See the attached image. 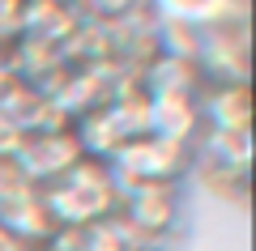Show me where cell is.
Listing matches in <instances>:
<instances>
[{"mask_svg": "<svg viewBox=\"0 0 256 251\" xmlns=\"http://www.w3.org/2000/svg\"><path fill=\"white\" fill-rule=\"evenodd\" d=\"M38 196H43L47 213L56 217V226H94L120 213V183L111 166L98 158H82L68 175L38 188Z\"/></svg>", "mask_w": 256, "mask_h": 251, "instance_id": "1", "label": "cell"}, {"mask_svg": "<svg viewBox=\"0 0 256 251\" xmlns=\"http://www.w3.org/2000/svg\"><path fill=\"white\" fill-rule=\"evenodd\" d=\"M107 166L120 188H132V183H180L192 166V149L158 141V136H137V141L120 145Z\"/></svg>", "mask_w": 256, "mask_h": 251, "instance_id": "2", "label": "cell"}, {"mask_svg": "<svg viewBox=\"0 0 256 251\" xmlns=\"http://www.w3.org/2000/svg\"><path fill=\"white\" fill-rule=\"evenodd\" d=\"M120 217L132 226L146 247L180 226V188L175 183H132L120 188Z\"/></svg>", "mask_w": 256, "mask_h": 251, "instance_id": "3", "label": "cell"}, {"mask_svg": "<svg viewBox=\"0 0 256 251\" xmlns=\"http://www.w3.org/2000/svg\"><path fill=\"white\" fill-rule=\"evenodd\" d=\"M82 141H77L73 128H64V132H30L26 141H22V149L13 153V162H18V171L26 175L30 188H47V183H56L60 175H68L82 162Z\"/></svg>", "mask_w": 256, "mask_h": 251, "instance_id": "4", "label": "cell"}, {"mask_svg": "<svg viewBox=\"0 0 256 251\" xmlns=\"http://www.w3.org/2000/svg\"><path fill=\"white\" fill-rule=\"evenodd\" d=\"M146 115H150V136L158 141H171L192 149L201 128V102L184 98V94H146Z\"/></svg>", "mask_w": 256, "mask_h": 251, "instance_id": "5", "label": "cell"}, {"mask_svg": "<svg viewBox=\"0 0 256 251\" xmlns=\"http://www.w3.org/2000/svg\"><path fill=\"white\" fill-rule=\"evenodd\" d=\"M205 132H248L252 128V94L248 85H205L201 98Z\"/></svg>", "mask_w": 256, "mask_h": 251, "instance_id": "6", "label": "cell"}, {"mask_svg": "<svg viewBox=\"0 0 256 251\" xmlns=\"http://www.w3.org/2000/svg\"><path fill=\"white\" fill-rule=\"evenodd\" d=\"M86 13L77 4H60V0H30L26 4V26H22V38H34V43L47 47H64L68 38L82 30Z\"/></svg>", "mask_w": 256, "mask_h": 251, "instance_id": "7", "label": "cell"}, {"mask_svg": "<svg viewBox=\"0 0 256 251\" xmlns=\"http://www.w3.org/2000/svg\"><path fill=\"white\" fill-rule=\"evenodd\" d=\"M0 226L22 243V247H47L56 234V217L47 213L43 196L38 192H26L13 205H0Z\"/></svg>", "mask_w": 256, "mask_h": 251, "instance_id": "8", "label": "cell"}, {"mask_svg": "<svg viewBox=\"0 0 256 251\" xmlns=\"http://www.w3.org/2000/svg\"><path fill=\"white\" fill-rule=\"evenodd\" d=\"M205 72L196 60H180V55H158L146 68V94H184V98H201L205 94Z\"/></svg>", "mask_w": 256, "mask_h": 251, "instance_id": "9", "label": "cell"}, {"mask_svg": "<svg viewBox=\"0 0 256 251\" xmlns=\"http://www.w3.org/2000/svg\"><path fill=\"white\" fill-rule=\"evenodd\" d=\"M239 9H244V0H154V13L162 21H180V26H196V30L244 21Z\"/></svg>", "mask_w": 256, "mask_h": 251, "instance_id": "10", "label": "cell"}, {"mask_svg": "<svg viewBox=\"0 0 256 251\" xmlns=\"http://www.w3.org/2000/svg\"><path fill=\"white\" fill-rule=\"evenodd\" d=\"M137 247H146V243L132 234V226L120 213L102 217L94 226H82V251H137Z\"/></svg>", "mask_w": 256, "mask_h": 251, "instance_id": "11", "label": "cell"}, {"mask_svg": "<svg viewBox=\"0 0 256 251\" xmlns=\"http://www.w3.org/2000/svg\"><path fill=\"white\" fill-rule=\"evenodd\" d=\"M146 0H82V13L90 21H124L141 9Z\"/></svg>", "mask_w": 256, "mask_h": 251, "instance_id": "12", "label": "cell"}, {"mask_svg": "<svg viewBox=\"0 0 256 251\" xmlns=\"http://www.w3.org/2000/svg\"><path fill=\"white\" fill-rule=\"evenodd\" d=\"M26 192H38V188L26 183V175L18 171L13 158H0V205H13V200H22Z\"/></svg>", "mask_w": 256, "mask_h": 251, "instance_id": "13", "label": "cell"}, {"mask_svg": "<svg viewBox=\"0 0 256 251\" xmlns=\"http://www.w3.org/2000/svg\"><path fill=\"white\" fill-rule=\"evenodd\" d=\"M26 4H30V0H0V43H18V38H22Z\"/></svg>", "mask_w": 256, "mask_h": 251, "instance_id": "14", "label": "cell"}, {"mask_svg": "<svg viewBox=\"0 0 256 251\" xmlns=\"http://www.w3.org/2000/svg\"><path fill=\"white\" fill-rule=\"evenodd\" d=\"M18 85V68H13V60L9 55H0V102H4V94Z\"/></svg>", "mask_w": 256, "mask_h": 251, "instance_id": "15", "label": "cell"}, {"mask_svg": "<svg viewBox=\"0 0 256 251\" xmlns=\"http://www.w3.org/2000/svg\"><path fill=\"white\" fill-rule=\"evenodd\" d=\"M18 247H22V243H18V239H13V234H9V230H4V226H0V251H18Z\"/></svg>", "mask_w": 256, "mask_h": 251, "instance_id": "16", "label": "cell"}, {"mask_svg": "<svg viewBox=\"0 0 256 251\" xmlns=\"http://www.w3.org/2000/svg\"><path fill=\"white\" fill-rule=\"evenodd\" d=\"M18 251H43V247H18Z\"/></svg>", "mask_w": 256, "mask_h": 251, "instance_id": "17", "label": "cell"}, {"mask_svg": "<svg viewBox=\"0 0 256 251\" xmlns=\"http://www.w3.org/2000/svg\"><path fill=\"white\" fill-rule=\"evenodd\" d=\"M137 251H154V247H137Z\"/></svg>", "mask_w": 256, "mask_h": 251, "instance_id": "18", "label": "cell"}]
</instances>
